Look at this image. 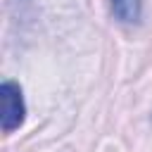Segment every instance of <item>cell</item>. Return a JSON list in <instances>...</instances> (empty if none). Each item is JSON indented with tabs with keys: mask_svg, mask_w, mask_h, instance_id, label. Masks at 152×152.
<instances>
[{
	"mask_svg": "<svg viewBox=\"0 0 152 152\" xmlns=\"http://www.w3.org/2000/svg\"><path fill=\"white\" fill-rule=\"evenodd\" d=\"M142 0H112V12L124 24H135L140 19Z\"/></svg>",
	"mask_w": 152,
	"mask_h": 152,
	"instance_id": "2",
	"label": "cell"
},
{
	"mask_svg": "<svg viewBox=\"0 0 152 152\" xmlns=\"http://www.w3.org/2000/svg\"><path fill=\"white\" fill-rule=\"evenodd\" d=\"M26 114L24 107V95L21 88L14 81H2L0 86V124H2V133H12L14 128L21 126Z\"/></svg>",
	"mask_w": 152,
	"mask_h": 152,
	"instance_id": "1",
	"label": "cell"
}]
</instances>
